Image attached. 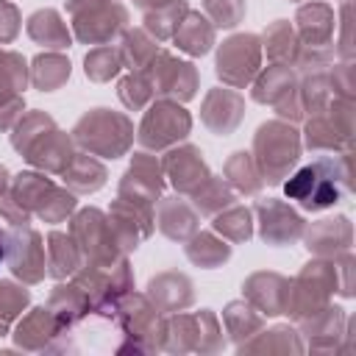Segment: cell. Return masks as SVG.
Masks as SVG:
<instances>
[{"label":"cell","instance_id":"cell-31","mask_svg":"<svg viewBox=\"0 0 356 356\" xmlns=\"http://www.w3.org/2000/svg\"><path fill=\"white\" fill-rule=\"evenodd\" d=\"M25 61L17 56V53H6L0 50V89H8V92H19L25 89Z\"/></svg>","mask_w":356,"mask_h":356},{"label":"cell","instance_id":"cell-17","mask_svg":"<svg viewBox=\"0 0 356 356\" xmlns=\"http://www.w3.org/2000/svg\"><path fill=\"white\" fill-rule=\"evenodd\" d=\"M81 248L78 242L72 239V234H61V231H53L47 236V267L56 278H64L70 273H75L81 267Z\"/></svg>","mask_w":356,"mask_h":356},{"label":"cell","instance_id":"cell-20","mask_svg":"<svg viewBox=\"0 0 356 356\" xmlns=\"http://www.w3.org/2000/svg\"><path fill=\"white\" fill-rule=\"evenodd\" d=\"M106 181V170L89 159V156H72L70 167L64 170V184H70L75 192H95Z\"/></svg>","mask_w":356,"mask_h":356},{"label":"cell","instance_id":"cell-14","mask_svg":"<svg viewBox=\"0 0 356 356\" xmlns=\"http://www.w3.org/2000/svg\"><path fill=\"white\" fill-rule=\"evenodd\" d=\"M242 120V100L234 89H214L206 103H203V122L217 131V134H228L239 125Z\"/></svg>","mask_w":356,"mask_h":356},{"label":"cell","instance_id":"cell-41","mask_svg":"<svg viewBox=\"0 0 356 356\" xmlns=\"http://www.w3.org/2000/svg\"><path fill=\"white\" fill-rule=\"evenodd\" d=\"M0 189H6V167L0 164Z\"/></svg>","mask_w":356,"mask_h":356},{"label":"cell","instance_id":"cell-10","mask_svg":"<svg viewBox=\"0 0 356 356\" xmlns=\"http://www.w3.org/2000/svg\"><path fill=\"white\" fill-rule=\"evenodd\" d=\"M153 86L159 95L164 97H175V100H189L195 95L197 86V75L192 70V64L186 61H175L167 53H159L153 61Z\"/></svg>","mask_w":356,"mask_h":356},{"label":"cell","instance_id":"cell-32","mask_svg":"<svg viewBox=\"0 0 356 356\" xmlns=\"http://www.w3.org/2000/svg\"><path fill=\"white\" fill-rule=\"evenodd\" d=\"M203 6H206V14L211 17V22L220 28H234L245 14L242 0H203Z\"/></svg>","mask_w":356,"mask_h":356},{"label":"cell","instance_id":"cell-35","mask_svg":"<svg viewBox=\"0 0 356 356\" xmlns=\"http://www.w3.org/2000/svg\"><path fill=\"white\" fill-rule=\"evenodd\" d=\"M0 217H6L11 225H28L31 222V211L14 197V192L0 189Z\"/></svg>","mask_w":356,"mask_h":356},{"label":"cell","instance_id":"cell-29","mask_svg":"<svg viewBox=\"0 0 356 356\" xmlns=\"http://www.w3.org/2000/svg\"><path fill=\"white\" fill-rule=\"evenodd\" d=\"M120 64H122V56H120L117 50H111V47H97V50H92V53L86 56V75H89L92 81H108L111 75H117Z\"/></svg>","mask_w":356,"mask_h":356},{"label":"cell","instance_id":"cell-12","mask_svg":"<svg viewBox=\"0 0 356 356\" xmlns=\"http://www.w3.org/2000/svg\"><path fill=\"white\" fill-rule=\"evenodd\" d=\"M256 211H259V222H261V239L270 245L292 242L303 231V220L278 200H261L256 206Z\"/></svg>","mask_w":356,"mask_h":356},{"label":"cell","instance_id":"cell-6","mask_svg":"<svg viewBox=\"0 0 356 356\" xmlns=\"http://www.w3.org/2000/svg\"><path fill=\"white\" fill-rule=\"evenodd\" d=\"M70 234L78 242L81 253H86L92 259V264H108L120 253V248L114 242V234H111V225L97 209H83L72 220Z\"/></svg>","mask_w":356,"mask_h":356},{"label":"cell","instance_id":"cell-23","mask_svg":"<svg viewBox=\"0 0 356 356\" xmlns=\"http://www.w3.org/2000/svg\"><path fill=\"white\" fill-rule=\"evenodd\" d=\"M67 78H70V61L67 58L47 53V56H39L33 61V83L39 89H44V92L58 89Z\"/></svg>","mask_w":356,"mask_h":356},{"label":"cell","instance_id":"cell-22","mask_svg":"<svg viewBox=\"0 0 356 356\" xmlns=\"http://www.w3.org/2000/svg\"><path fill=\"white\" fill-rule=\"evenodd\" d=\"M192 200H195V209H197L200 214H217L220 209L231 206L234 195H231V189H228L220 178H211V175H209V178L192 192Z\"/></svg>","mask_w":356,"mask_h":356},{"label":"cell","instance_id":"cell-39","mask_svg":"<svg viewBox=\"0 0 356 356\" xmlns=\"http://www.w3.org/2000/svg\"><path fill=\"white\" fill-rule=\"evenodd\" d=\"M136 3H139L142 8H150V11H153V8H161V6H170V3H175V0H136Z\"/></svg>","mask_w":356,"mask_h":356},{"label":"cell","instance_id":"cell-13","mask_svg":"<svg viewBox=\"0 0 356 356\" xmlns=\"http://www.w3.org/2000/svg\"><path fill=\"white\" fill-rule=\"evenodd\" d=\"M164 172L170 175V181L175 184V189L178 192H186V195H192L209 178L206 161L200 159V150L192 147V145L178 147V150H170L167 159H164Z\"/></svg>","mask_w":356,"mask_h":356},{"label":"cell","instance_id":"cell-27","mask_svg":"<svg viewBox=\"0 0 356 356\" xmlns=\"http://www.w3.org/2000/svg\"><path fill=\"white\" fill-rule=\"evenodd\" d=\"M214 228H217L222 236H228L231 242H242V239L250 236V211L242 209V206H234V209H228L225 214H217Z\"/></svg>","mask_w":356,"mask_h":356},{"label":"cell","instance_id":"cell-25","mask_svg":"<svg viewBox=\"0 0 356 356\" xmlns=\"http://www.w3.org/2000/svg\"><path fill=\"white\" fill-rule=\"evenodd\" d=\"M292 92V72L289 67H270L264 72V78L256 83V92L253 97L261 100V103H278V97L289 95Z\"/></svg>","mask_w":356,"mask_h":356},{"label":"cell","instance_id":"cell-30","mask_svg":"<svg viewBox=\"0 0 356 356\" xmlns=\"http://www.w3.org/2000/svg\"><path fill=\"white\" fill-rule=\"evenodd\" d=\"M28 303V292L22 286H14L11 281H0V334L8 331V323L22 312Z\"/></svg>","mask_w":356,"mask_h":356},{"label":"cell","instance_id":"cell-5","mask_svg":"<svg viewBox=\"0 0 356 356\" xmlns=\"http://www.w3.org/2000/svg\"><path fill=\"white\" fill-rule=\"evenodd\" d=\"M186 134H189V114L178 103H170V100L156 103L139 125V142L153 150L170 147Z\"/></svg>","mask_w":356,"mask_h":356},{"label":"cell","instance_id":"cell-37","mask_svg":"<svg viewBox=\"0 0 356 356\" xmlns=\"http://www.w3.org/2000/svg\"><path fill=\"white\" fill-rule=\"evenodd\" d=\"M19 31V17H17V8L11 3H3L0 0V42H11Z\"/></svg>","mask_w":356,"mask_h":356},{"label":"cell","instance_id":"cell-26","mask_svg":"<svg viewBox=\"0 0 356 356\" xmlns=\"http://www.w3.org/2000/svg\"><path fill=\"white\" fill-rule=\"evenodd\" d=\"M184 14H186V3L184 0H175V3L161 6V8H153L145 17L147 19V31H153L159 39H167V36L175 33V28L184 19Z\"/></svg>","mask_w":356,"mask_h":356},{"label":"cell","instance_id":"cell-7","mask_svg":"<svg viewBox=\"0 0 356 356\" xmlns=\"http://www.w3.org/2000/svg\"><path fill=\"white\" fill-rule=\"evenodd\" d=\"M259 72V39L253 33H239L222 42L217 56V75L228 86H245Z\"/></svg>","mask_w":356,"mask_h":356},{"label":"cell","instance_id":"cell-15","mask_svg":"<svg viewBox=\"0 0 356 356\" xmlns=\"http://www.w3.org/2000/svg\"><path fill=\"white\" fill-rule=\"evenodd\" d=\"M175 44L192 56H203L211 42H214V25H209L206 17L200 14H184V19L175 28Z\"/></svg>","mask_w":356,"mask_h":356},{"label":"cell","instance_id":"cell-36","mask_svg":"<svg viewBox=\"0 0 356 356\" xmlns=\"http://www.w3.org/2000/svg\"><path fill=\"white\" fill-rule=\"evenodd\" d=\"M225 320H228V331L236 334V337H242V328H245V337H248V331L259 328V317L256 314H245L242 317V303H231L225 309Z\"/></svg>","mask_w":356,"mask_h":356},{"label":"cell","instance_id":"cell-18","mask_svg":"<svg viewBox=\"0 0 356 356\" xmlns=\"http://www.w3.org/2000/svg\"><path fill=\"white\" fill-rule=\"evenodd\" d=\"M150 298L161 306V309H181L192 300V284L186 275L178 273H164L159 278L150 281Z\"/></svg>","mask_w":356,"mask_h":356},{"label":"cell","instance_id":"cell-19","mask_svg":"<svg viewBox=\"0 0 356 356\" xmlns=\"http://www.w3.org/2000/svg\"><path fill=\"white\" fill-rule=\"evenodd\" d=\"M28 33H31L39 44H44V47H56V50H58V47H67V44H70L67 25L61 22V17H58L53 8L33 14V17L28 19Z\"/></svg>","mask_w":356,"mask_h":356},{"label":"cell","instance_id":"cell-11","mask_svg":"<svg viewBox=\"0 0 356 356\" xmlns=\"http://www.w3.org/2000/svg\"><path fill=\"white\" fill-rule=\"evenodd\" d=\"M31 164H36V167H42V170H50V172H64L67 167H70V161H72V145H70V139H67V134H61V131H56V125L53 128H47L42 136H36L31 145H28V150L22 153Z\"/></svg>","mask_w":356,"mask_h":356},{"label":"cell","instance_id":"cell-38","mask_svg":"<svg viewBox=\"0 0 356 356\" xmlns=\"http://www.w3.org/2000/svg\"><path fill=\"white\" fill-rule=\"evenodd\" d=\"M22 114V97H11L6 103H0V128H11V120H17Z\"/></svg>","mask_w":356,"mask_h":356},{"label":"cell","instance_id":"cell-2","mask_svg":"<svg viewBox=\"0 0 356 356\" xmlns=\"http://www.w3.org/2000/svg\"><path fill=\"white\" fill-rule=\"evenodd\" d=\"M253 150H256V167L259 172L264 175L261 181H270V184H278L286 170L298 161V153H300V145H298V134L284 125V122H267L259 128L256 134V142H253Z\"/></svg>","mask_w":356,"mask_h":356},{"label":"cell","instance_id":"cell-34","mask_svg":"<svg viewBox=\"0 0 356 356\" xmlns=\"http://www.w3.org/2000/svg\"><path fill=\"white\" fill-rule=\"evenodd\" d=\"M286 42H292V31H289V25L281 19V22H275L267 33H264V44H267V53H270V58H275V61H281V58H289V50H286Z\"/></svg>","mask_w":356,"mask_h":356},{"label":"cell","instance_id":"cell-8","mask_svg":"<svg viewBox=\"0 0 356 356\" xmlns=\"http://www.w3.org/2000/svg\"><path fill=\"white\" fill-rule=\"evenodd\" d=\"M6 259L14 275H19L28 284H36L44 275L42 236L28 225H17V231H6Z\"/></svg>","mask_w":356,"mask_h":356},{"label":"cell","instance_id":"cell-40","mask_svg":"<svg viewBox=\"0 0 356 356\" xmlns=\"http://www.w3.org/2000/svg\"><path fill=\"white\" fill-rule=\"evenodd\" d=\"M6 259V231L0 228V261Z\"/></svg>","mask_w":356,"mask_h":356},{"label":"cell","instance_id":"cell-1","mask_svg":"<svg viewBox=\"0 0 356 356\" xmlns=\"http://www.w3.org/2000/svg\"><path fill=\"white\" fill-rule=\"evenodd\" d=\"M348 189V170L337 159H317L306 167H300L286 184V197L298 200L309 211H320L334 206Z\"/></svg>","mask_w":356,"mask_h":356},{"label":"cell","instance_id":"cell-16","mask_svg":"<svg viewBox=\"0 0 356 356\" xmlns=\"http://www.w3.org/2000/svg\"><path fill=\"white\" fill-rule=\"evenodd\" d=\"M159 228L170 236V239H186L189 234H195L197 228V217L189 209V203H184L181 197H167L159 206Z\"/></svg>","mask_w":356,"mask_h":356},{"label":"cell","instance_id":"cell-33","mask_svg":"<svg viewBox=\"0 0 356 356\" xmlns=\"http://www.w3.org/2000/svg\"><path fill=\"white\" fill-rule=\"evenodd\" d=\"M120 97L128 108H142L150 97H153V83H147V78L142 72L136 75H128L122 83H120Z\"/></svg>","mask_w":356,"mask_h":356},{"label":"cell","instance_id":"cell-4","mask_svg":"<svg viewBox=\"0 0 356 356\" xmlns=\"http://www.w3.org/2000/svg\"><path fill=\"white\" fill-rule=\"evenodd\" d=\"M75 36L89 44H106L125 25V8L114 0H70Z\"/></svg>","mask_w":356,"mask_h":356},{"label":"cell","instance_id":"cell-21","mask_svg":"<svg viewBox=\"0 0 356 356\" xmlns=\"http://www.w3.org/2000/svg\"><path fill=\"white\" fill-rule=\"evenodd\" d=\"M225 175L239 192H248V195L259 192V186H261V172H259L256 161L250 159V153H234V159H228V164H225Z\"/></svg>","mask_w":356,"mask_h":356},{"label":"cell","instance_id":"cell-24","mask_svg":"<svg viewBox=\"0 0 356 356\" xmlns=\"http://www.w3.org/2000/svg\"><path fill=\"white\" fill-rule=\"evenodd\" d=\"M186 256L200 267H217L231 256V248L225 242L214 239L211 234H200L186 245Z\"/></svg>","mask_w":356,"mask_h":356},{"label":"cell","instance_id":"cell-9","mask_svg":"<svg viewBox=\"0 0 356 356\" xmlns=\"http://www.w3.org/2000/svg\"><path fill=\"white\" fill-rule=\"evenodd\" d=\"M159 195H161V167H159V161L147 153H136L125 178H122V184H120V197L150 206Z\"/></svg>","mask_w":356,"mask_h":356},{"label":"cell","instance_id":"cell-28","mask_svg":"<svg viewBox=\"0 0 356 356\" xmlns=\"http://www.w3.org/2000/svg\"><path fill=\"white\" fill-rule=\"evenodd\" d=\"M120 56L131 67H145V64H150L159 56V50L153 44V39H147L142 31H131V33H125V44H122V53Z\"/></svg>","mask_w":356,"mask_h":356},{"label":"cell","instance_id":"cell-3","mask_svg":"<svg viewBox=\"0 0 356 356\" xmlns=\"http://www.w3.org/2000/svg\"><path fill=\"white\" fill-rule=\"evenodd\" d=\"M75 139L86 150L114 159L128 150V145L134 139V128H131L128 117L114 114L108 108H95L75 125Z\"/></svg>","mask_w":356,"mask_h":356}]
</instances>
